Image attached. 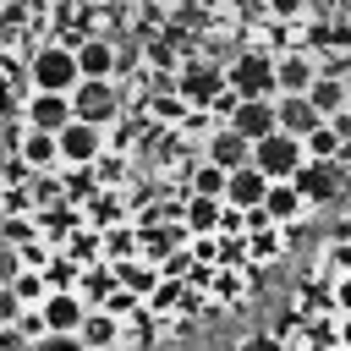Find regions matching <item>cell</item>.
Masks as SVG:
<instances>
[{
	"mask_svg": "<svg viewBox=\"0 0 351 351\" xmlns=\"http://www.w3.org/2000/svg\"><path fill=\"white\" fill-rule=\"evenodd\" d=\"M225 82L241 93V99H280V66L269 49H241L225 71Z\"/></svg>",
	"mask_w": 351,
	"mask_h": 351,
	"instance_id": "cell-1",
	"label": "cell"
},
{
	"mask_svg": "<svg viewBox=\"0 0 351 351\" xmlns=\"http://www.w3.org/2000/svg\"><path fill=\"white\" fill-rule=\"evenodd\" d=\"M252 165L269 176V181H291L302 165H307V137H291V132H269L252 143Z\"/></svg>",
	"mask_w": 351,
	"mask_h": 351,
	"instance_id": "cell-2",
	"label": "cell"
},
{
	"mask_svg": "<svg viewBox=\"0 0 351 351\" xmlns=\"http://www.w3.org/2000/svg\"><path fill=\"white\" fill-rule=\"evenodd\" d=\"M77 82H82L77 49H66V44H44V49H33V88H49V93H71Z\"/></svg>",
	"mask_w": 351,
	"mask_h": 351,
	"instance_id": "cell-3",
	"label": "cell"
},
{
	"mask_svg": "<svg viewBox=\"0 0 351 351\" xmlns=\"http://www.w3.org/2000/svg\"><path fill=\"white\" fill-rule=\"evenodd\" d=\"M104 148H110V137H104V126H99V121L71 115V121L60 126V165L88 170V165H99V159H104Z\"/></svg>",
	"mask_w": 351,
	"mask_h": 351,
	"instance_id": "cell-4",
	"label": "cell"
},
{
	"mask_svg": "<svg viewBox=\"0 0 351 351\" xmlns=\"http://www.w3.org/2000/svg\"><path fill=\"white\" fill-rule=\"evenodd\" d=\"M71 110H77L82 121H99V126H110V121L121 115V93L110 88V77H82V82L71 88Z\"/></svg>",
	"mask_w": 351,
	"mask_h": 351,
	"instance_id": "cell-5",
	"label": "cell"
},
{
	"mask_svg": "<svg viewBox=\"0 0 351 351\" xmlns=\"http://www.w3.org/2000/svg\"><path fill=\"white\" fill-rule=\"evenodd\" d=\"M274 115H280V132H291V137H313L324 126V110L307 93H280L274 99Z\"/></svg>",
	"mask_w": 351,
	"mask_h": 351,
	"instance_id": "cell-6",
	"label": "cell"
},
{
	"mask_svg": "<svg viewBox=\"0 0 351 351\" xmlns=\"http://www.w3.org/2000/svg\"><path fill=\"white\" fill-rule=\"evenodd\" d=\"M225 126H236L247 143H258V137H269V132H280V115H274V99H236V110H230V121Z\"/></svg>",
	"mask_w": 351,
	"mask_h": 351,
	"instance_id": "cell-7",
	"label": "cell"
},
{
	"mask_svg": "<svg viewBox=\"0 0 351 351\" xmlns=\"http://www.w3.org/2000/svg\"><path fill=\"white\" fill-rule=\"evenodd\" d=\"M38 307H44V324L60 329V335H77L82 318H88V296H82V291H49Z\"/></svg>",
	"mask_w": 351,
	"mask_h": 351,
	"instance_id": "cell-8",
	"label": "cell"
},
{
	"mask_svg": "<svg viewBox=\"0 0 351 351\" xmlns=\"http://www.w3.org/2000/svg\"><path fill=\"white\" fill-rule=\"evenodd\" d=\"M71 115H77V110H71V93H49V88H33V99H27V126L60 132Z\"/></svg>",
	"mask_w": 351,
	"mask_h": 351,
	"instance_id": "cell-9",
	"label": "cell"
},
{
	"mask_svg": "<svg viewBox=\"0 0 351 351\" xmlns=\"http://www.w3.org/2000/svg\"><path fill=\"white\" fill-rule=\"evenodd\" d=\"M203 159H214L219 170H236V165H252V143L236 126H219L214 137H203Z\"/></svg>",
	"mask_w": 351,
	"mask_h": 351,
	"instance_id": "cell-10",
	"label": "cell"
},
{
	"mask_svg": "<svg viewBox=\"0 0 351 351\" xmlns=\"http://www.w3.org/2000/svg\"><path fill=\"white\" fill-rule=\"evenodd\" d=\"M263 197H269V176H263L258 165H236L230 181H225V203H236V208H258Z\"/></svg>",
	"mask_w": 351,
	"mask_h": 351,
	"instance_id": "cell-11",
	"label": "cell"
},
{
	"mask_svg": "<svg viewBox=\"0 0 351 351\" xmlns=\"http://www.w3.org/2000/svg\"><path fill=\"white\" fill-rule=\"evenodd\" d=\"M274 66H280V93H307V88L318 82V66H313V55H307V49L274 55Z\"/></svg>",
	"mask_w": 351,
	"mask_h": 351,
	"instance_id": "cell-12",
	"label": "cell"
},
{
	"mask_svg": "<svg viewBox=\"0 0 351 351\" xmlns=\"http://www.w3.org/2000/svg\"><path fill=\"white\" fill-rule=\"evenodd\" d=\"M225 88H230V82H225V71H208V66H192V71L181 77V99H186V104H197V110H208Z\"/></svg>",
	"mask_w": 351,
	"mask_h": 351,
	"instance_id": "cell-13",
	"label": "cell"
},
{
	"mask_svg": "<svg viewBox=\"0 0 351 351\" xmlns=\"http://www.w3.org/2000/svg\"><path fill=\"white\" fill-rule=\"evenodd\" d=\"M22 165H33V170H49V165H60V132L27 126V132H22Z\"/></svg>",
	"mask_w": 351,
	"mask_h": 351,
	"instance_id": "cell-14",
	"label": "cell"
},
{
	"mask_svg": "<svg viewBox=\"0 0 351 351\" xmlns=\"http://www.w3.org/2000/svg\"><path fill=\"white\" fill-rule=\"evenodd\" d=\"M263 208H269V219H274V225H291V219H302L307 197H302V186H296V181H269Z\"/></svg>",
	"mask_w": 351,
	"mask_h": 351,
	"instance_id": "cell-15",
	"label": "cell"
},
{
	"mask_svg": "<svg viewBox=\"0 0 351 351\" xmlns=\"http://www.w3.org/2000/svg\"><path fill=\"white\" fill-rule=\"evenodd\" d=\"M115 280H121L126 291H137V296H154V291L165 285V269H159L154 258H126V263H115Z\"/></svg>",
	"mask_w": 351,
	"mask_h": 351,
	"instance_id": "cell-16",
	"label": "cell"
},
{
	"mask_svg": "<svg viewBox=\"0 0 351 351\" xmlns=\"http://www.w3.org/2000/svg\"><path fill=\"white\" fill-rule=\"evenodd\" d=\"M82 340H88V351H99V346H115V340H126L121 335V318L110 313V307H88V318H82V329H77Z\"/></svg>",
	"mask_w": 351,
	"mask_h": 351,
	"instance_id": "cell-17",
	"label": "cell"
},
{
	"mask_svg": "<svg viewBox=\"0 0 351 351\" xmlns=\"http://www.w3.org/2000/svg\"><path fill=\"white\" fill-rule=\"evenodd\" d=\"M77 66H82V77H110V71L121 66V55H115V44H104V38H82V44H77Z\"/></svg>",
	"mask_w": 351,
	"mask_h": 351,
	"instance_id": "cell-18",
	"label": "cell"
},
{
	"mask_svg": "<svg viewBox=\"0 0 351 351\" xmlns=\"http://www.w3.org/2000/svg\"><path fill=\"white\" fill-rule=\"evenodd\" d=\"M291 181L302 186V197H307V203H324V197L335 192V170H329L324 159H307V165H302V170H296Z\"/></svg>",
	"mask_w": 351,
	"mask_h": 351,
	"instance_id": "cell-19",
	"label": "cell"
},
{
	"mask_svg": "<svg viewBox=\"0 0 351 351\" xmlns=\"http://www.w3.org/2000/svg\"><path fill=\"white\" fill-rule=\"evenodd\" d=\"M307 99L324 110V121H340V110H346V82H340V77H318V82L307 88Z\"/></svg>",
	"mask_w": 351,
	"mask_h": 351,
	"instance_id": "cell-20",
	"label": "cell"
},
{
	"mask_svg": "<svg viewBox=\"0 0 351 351\" xmlns=\"http://www.w3.org/2000/svg\"><path fill=\"white\" fill-rule=\"evenodd\" d=\"M219 214H225V197H203V192H192V203H186V225H192L197 236L219 230Z\"/></svg>",
	"mask_w": 351,
	"mask_h": 351,
	"instance_id": "cell-21",
	"label": "cell"
},
{
	"mask_svg": "<svg viewBox=\"0 0 351 351\" xmlns=\"http://www.w3.org/2000/svg\"><path fill=\"white\" fill-rule=\"evenodd\" d=\"M11 285H16V296H22L27 307H38V302L55 291V285H49V274H44V269H27V263L16 269V280H11Z\"/></svg>",
	"mask_w": 351,
	"mask_h": 351,
	"instance_id": "cell-22",
	"label": "cell"
},
{
	"mask_svg": "<svg viewBox=\"0 0 351 351\" xmlns=\"http://www.w3.org/2000/svg\"><path fill=\"white\" fill-rule=\"evenodd\" d=\"M225 181H230V170H219L214 159H203L192 170V192H203V197H225Z\"/></svg>",
	"mask_w": 351,
	"mask_h": 351,
	"instance_id": "cell-23",
	"label": "cell"
},
{
	"mask_svg": "<svg viewBox=\"0 0 351 351\" xmlns=\"http://www.w3.org/2000/svg\"><path fill=\"white\" fill-rule=\"evenodd\" d=\"M104 247H110V263H126V258H137V230H110Z\"/></svg>",
	"mask_w": 351,
	"mask_h": 351,
	"instance_id": "cell-24",
	"label": "cell"
},
{
	"mask_svg": "<svg viewBox=\"0 0 351 351\" xmlns=\"http://www.w3.org/2000/svg\"><path fill=\"white\" fill-rule=\"evenodd\" d=\"M44 274H49V285H55V291H77V263H71V258H49V263H44Z\"/></svg>",
	"mask_w": 351,
	"mask_h": 351,
	"instance_id": "cell-25",
	"label": "cell"
},
{
	"mask_svg": "<svg viewBox=\"0 0 351 351\" xmlns=\"http://www.w3.org/2000/svg\"><path fill=\"white\" fill-rule=\"evenodd\" d=\"M335 137H340V132H335V121H324V126L307 137V159H329V154H335Z\"/></svg>",
	"mask_w": 351,
	"mask_h": 351,
	"instance_id": "cell-26",
	"label": "cell"
},
{
	"mask_svg": "<svg viewBox=\"0 0 351 351\" xmlns=\"http://www.w3.org/2000/svg\"><path fill=\"white\" fill-rule=\"evenodd\" d=\"M16 329H22V335H27L33 346H38V340L49 335V324H44V307H22V318H16Z\"/></svg>",
	"mask_w": 351,
	"mask_h": 351,
	"instance_id": "cell-27",
	"label": "cell"
},
{
	"mask_svg": "<svg viewBox=\"0 0 351 351\" xmlns=\"http://www.w3.org/2000/svg\"><path fill=\"white\" fill-rule=\"evenodd\" d=\"M22 307H27V302L16 296V285H5V280H0V329H5V324H16V318H22Z\"/></svg>",
	"mask_w": 351,
	"mask_h": 351,
	"instance_id": "cell-28",
	"label": "cell"
},
{
	"mask_svg": "<svg viewBox=\"0 0 351 351\" xmlns=\"http://www.w3.org/2000/svg\"><path fill=\"white\" fill-rule=\"evenodd\" d=\"M33 351H88V340H82V335H60V329H49Z\"/></svg>",
	"mask_w": 351,
	"mask_h": 351,
	"instance_id": "cell-29",
	"label": "cell"
},
{
	"mask_svg": "<svg viewBox=\"0 0 351 351\" xmlns=\"http://www.w3.org/2000/svg\"><path fill=\"white\" fill-rule=\"evenodd\" d=\"M302 11H307V0H269V16H280V22H302Z\"/></svg>",
	"mask_w": 351,
	"mask_h": 351,
	"instance_id": "cell-30",
	"label": "cell"
},
{
	"mask_svg": "<svg viewBox=\"0 0 351 351\" xmlns=\"http://www.w3.org/2000/svg\"><path fill=\"white\" fill-rule=\"evenodd\" d=\"M0 351H33V340H27L16 324H5V329H0Z\"/></svg>",
	"mask_w": 351,
	"mask_h": 351,
	"instance_id": "cell-31",
	"label": "cell"
},
{
	"mask_svg": "<svg viewBox=\"0 0 351 351\" xmlns=\"http://www.w3.org/2000/svg\"><path fill=\"white\" fill-rule=\"evenodd\" d=\"M16 269H22V252H11V241H5V252H0V280L11 285V280H16Z\"/></svg>",
	"mask_w": 351,
	"mask_h": 351,
	"instance_id": "cell-32",
	"label": "cell"
},
{
	"mask_svg": "<svg viewBox=\"0 0 351 351\" xmlns=\"http://www.w3.org/2000/svg\"><path fill=\"white\" fill-rule=\"evenodd\" d=\"M335 313H351V274H335Z\"/></svg>",
	"mask_w": 351,
	"mask_h": 351,
	"instance_id": "cell-33",
	"label": "cell"
},
{
	"mask_svg": "<svg viewBox=\"0 0 351 351\" xmlns=\"http://www.w3.org/2000/svg\"><path fill=\"white\" fill-rule=\"evenodd\" d=\"M5 241L22 247V241H27V219H5Z\"/></svg>",
	"mask_w": 351,
	"mask_h": 351,
	"instance_id": "cell-34",
	"label": "cell"
},
{
	"mask_svg": "<svg viewBox=\"0 0 351 351\" xmlns=\"http://www.w3.org/2000/svg\"><path fill=\"white\" fill-rule=\"evenodd\" d=\"M335 340L351 351V313H340V324H335Z\"/></svg>",
	"mask_w": 351,
	"mask_h": 351,
	"instance_id": "cell-35",
	"label": "cell"
},
{
	"mask_svg": "<svg viewBox=\"0 0 351 351\" xmlns=\"http://www.w3.org/2000/svg\"><path fill=\"white\" fill-rule=\"evenodd\" d=\"M335 263H340V274H351V247H335Z\"/></svg>",
	"mask_w": 351,
	"mask_h": 351,
	"instance_id": "cell-36",
	"label": "cell"
},
{
	"mask_svg": "<svg viewBox=\"0 0 351 351\" xmlns=\"http://www.w3.org/2000/svg\"><path fill=\"white\" fill-rule=\"evenodd\" d=\"M99 351H126V340H115V346H99Z\"/></svg>",
	"mask_w": 351,
	"mask_h": 351,
	"instance_id": "cell-37",
	"label": "cell"
},
{
	"mask_svg": "<svg viewBox=\"0 0 351 351\" xmlns=\"http://www.w3.org/2000/svg\"><path fill=\"white\" fill-rule=\"evenodd\" d=\"M318 351H346V346H340V340H335V346H318Z\"/></svg>",
	"mask_w": 351,
	"mask_h": 351,
	"instance_id": "cell-38",
	"label": "cell"
},
{
	"mask_svg": "<svg viewBox=\"0 0 351 351\" xmlns=\"http://www.w3.org/2000/svg\"><path fill=\"white\" fill-rule=\"evenodd\" d=\"M285 351H313V346H307V340H302V346H285Z\"/></svg>",
	"mask_w": 351,
	"mask_h": 351,
	"instance_id": "cell-39",
	"label": "cell"
},
{
	"mask_svg": "<svg viewBox=\"0 0 351 351\" xmlns=\"http://www.w3.org/2000/svg\"><path fill=\"white\" fill-rule=\"evenodd\" d=\"M307 5H329V0H307Z\"/></svg>",
	"mask_w": 351,
	"mask_h": 351,
	"instance_id": "cell-40",
	"label": "cell"
}]
</instances>
